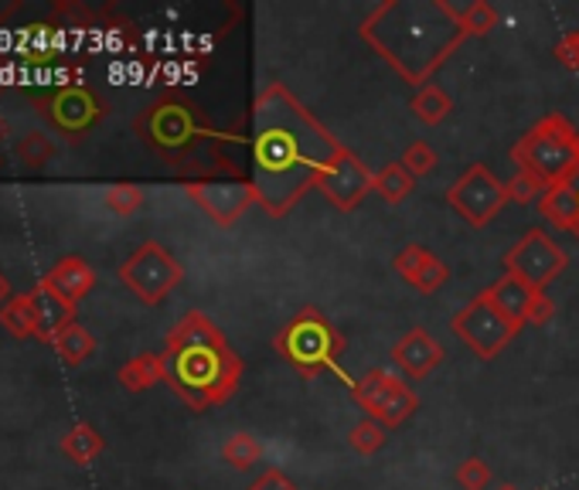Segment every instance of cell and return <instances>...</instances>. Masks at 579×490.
<instances>
[{
  "mask_svg": "<svg viewBox=\"0 0 579 490\" xmlns=\"http://www.w3.org/2000/svg\"><path fill=\"white\" fill-rule=\"evenodd\" d=\"M341 150L321 122L303 109L283 82L266 85L253 106L250 164L256 201L273 219H283L290 208L317 188L327 161Z\"/></svg>",
  "mask_w": 579,
  "mask_h": 490,
  "instance_id": "obj_1",
  "label": "cell"
},
{
  "mask_svg": "<svg viewBox=\"0 0 579 490\" xmlns=\"http://www.w3.org/2000/svg\"><path fill=\"white\" fill-rule=\"evenodd\" d=\"M464 8L450 0H385L364 14L358 35L409 85L422 89L443 61L467 42Z\"/></svg>",
  "mask_w": 579,
  "mask_h": 490,
  "instance_id": "obj_2",
  "label": "cell"
},
{
  "mask_svg": "<svg viewBox=\"0 0 579 490\" xmlns=\"http://www.w3.org/2000/svg\"><path fill=\"white\" fill-rule=\"evenodd\" d=\"M167 385L195 412L216 409L235 395L242 382V358L208 314L192 311L167 334Z\"/></svg>",
  "mask_w": 579,
  "mask_h": 490,
  "instance_id": "obj_3",
  "label": "cell"
},
{
  "mask_svg": "<svg viewBox=\"0 0 579 490\" xmlns=\"http://www.w3.org/2000/svg\"><path fill=\"white\" fill-rule=\"evenodd\" d=\"M511 164L539 177L545 188L572 184L579 177V130L559 113L545 116L511 147Z\"/></svg>",
  "mask_w": 579,
  "mask_h": 490,
  "instance_id": "obj_4",
  "label": "cell"
},
{
  "mask_svg": "<svg viewBox=\"0 0 579 490\" xmlns=\"http://www.w3.org/2000/svg\"><path fill=\"white\" fill-rule=\"evenodd\" d=\"M273 348H277L300 375L331 372V375L345 378V372H341L345 337L317 311V306H303V311L277 337H273Z\"/></svg>",
  "mask_w": 579,
  "mask_h": 490,
  "instance_id": "obj_5",
  "label": "cell"
},
{
  "mask_svg": "<svg viewBox=\"0 0 579 490\" xmlns=\"http://www.w3.org/2000/svg\"><path fill=\"white\" fill-rule=\"evenodd\" d=\"M137 130H140V137L150 147L161 150L164 158H174V153L192 150L208 133L198 109L188 106V103H181V100H164L158 106H150L137 119Z\"/></svg>",
  "mask_w": 579,
  "mask_h": 490,
  "instance_id": "obj_6",
  "label": "cell"
},
{
  "mask_svg": "<svg viewBox=\"0 0 579 490\" xmlns=\"http://www.w3.org/2000/svg\"><path fill=\"white\" fill-rule=\"evenodd\" d=\"M566 266H569L566 249L556 238H548V232L542 229H529L505 253V272L532 287L535 293H545L548 283L559 280V272H566Z\"/></svg>",
  "mask_w": 579,
  "mask_h": 490,
  "instance_id": "obj_7",
  "label": "cell"
},
{
  "mask_svg": "<svg viewBox=\"0 0 579 490\" xmlns=\"http://www.w3.org/2000/svg\"><path fill=\"white\" fill-rule=\"evenodd\" d=\"M508 201H511L508 184L487 171V164H471L447 188V205L461 214L471 229H484Z\"/></svg>",
  "mask_w": 579,
  "mask_h": 490,
  "instance_id": "obj_8",
  "label": "cell"
},
{
  "mask_svg": "<svg viewBox=\"0 0 579 490\" xmlns=\"http://www.w3.org/2000/svg\"><path fill=\"white\" fill-rule=\"evenodd\" d=\"M119 280L130 287L143 303L158 306L181 280H185V266H181L161 242H143L140 249L119 266Z\"/></svg>",
  "mask_w": 579,
  "mask_h": 490,
  "instance_id": "obj_9",
  "label": "cell"
},
{
  "mask_svg": "<svg viewBox=\"0 0 579 490\" xmlns=\"http://www.w3.org/2000/svg\"><path fill=\"white\" fill-rule=\"evenodd\" d=\"M450 330L461 337V345L471 348V354H477L480 361L498 358L511 345V337L518 334V327L508 317H501L495 306L484 300V293H477L464 311L453 314Z\"/></svg>",
  "mask_w": 579,
  "mask_h": 490,
  "instance_id": "obj_10",
  "label": "cell"
},
{
  "mask_svg": "<svg viewBox=\"0 0 579 490\" xmlns=\"http://www.w3.org/2000/svg\"><path fill=\"white\" fill-rule=\"evenodd\" d=\"M185 191L219 229H232L250 211V205H256V188L250 177H195L185 180Z\"/></svg>",
  "mask_w": 579,
  "mask_h": 490,
  "instance_id": "obj_11",
  "label": "cell"
},
{
  "mask_svg": "<svg viewBox=\"0 0 579 490\" xmlns=\"http://www.w3.org/2000/svg\"><path fill=\"white\" fill-rule=\"evenodd\" d=\"M372 184H375V174L358 161V153L341 147L321 171L317 191L338 211H355L364 198L372 195Z\"/></svg>",
  "mask_w": 579,
  "mask_h": 490,
  "instance_id": "obj_12",
  "label": "cell"
},
{
  "mask_svg": "<svg viewBox=\"0 0 579 490\" xmlns=\"http://www.w3.org/2000/svg\"><path fill=\"white\" fill-rule=\"evenodd\" d=\"M38 113L51 119L55 130L79 137L85 130H93L106 109L85 85H58L51 96L38 100Z\"/></svg>",
  "mask_w": 579,
  "mask_h": 490,
  "instance_id": "obj_13",
  "label": "cell"
},
{
  "mask_svg": "<svg viewBox=\"0 0 579 490\" xmlns=\"http://www.w3.org/2000/svg\"><path fill=\"white\" fill-rule=\"evenodd\" d=\"M392 361H395V368H399L406 378L419 382V378H426L443 361V348L433 341L426 327H413L409 334H403L399 341H395Z\"/></svg>",
  "mask_w": 579,
  "mask_h": 490,
  "instance_id": "obj_14",
  "label": "cell"
},
{
  "mask_svg": "<svg viewBox=\"0 0 579 490\" xmlns=\"http://www.w3.org/2000/svg\"><path fill=\"white\" fill-rule=\"evenodd\" d=\"M484 300L491 303L501 317H508L514 327H522L525 317H529V306H532V300H535V290L505 272L501 280H495L491 287L484 290Z\"/></svg>",
  "mask_w": 579,
  "mask_h": 490,
  "instance_id": "obj_15",
  "label": "cell"
},
{
  "mask_svg": "<svg viewBox=\"0 0 579 490\" xmlns=\"http://www.w3.org/2000/svg\"><path fill=\"white\" fill-rule=\"evenodd\" d=\"M27 296H32V303H35L42 341H51V337L62 330V327L76 324V303H69L66 296H58L45 280H42L32 293H27Z\"/></svg>",
  "mask_w": 579,
  "mask_h": 490,
  "instance_id": "obj_16",
  "label": "cell"
},
{
  "mask_svg": "<svg viewBox=\"0 0 579 490\" xmlns=\"http://www.w3.org/2000/svg\"><path fill=\"white\" fill-rule=\"evenodd\" d=\"M45 283H48L58 296H66L69 303H76V300H82L89 290H93L96 272H93V266H89L85 259L66 256V259H58V262L51 266V272L45 276Z\"/></svg>",
  "mask_w": 579,
  "mask_h": 490,
  "instance_id": "obj_17",
  "label": "cell"
},
{
  "mask_svg": "<svg viewBox=\"0 0 579 490\" xmlns=\"http://www.w3.org/2000/svg\"><path fill=\"white\" fill-rule=\"evenodd\" d=\"M539 214H542V219H548V225H553V229L572 235L576 225H579V198H576L572 184H556V188H548L539 198Z\"/></svg>",
  "mask_w": 579,
  "mask_h": 490,
  "instance_id": "obj_18",
  "label": "cell"
},
{
  "mask_svg": "<svg viewBox=\"0 0 579 490\" xmlns=\"http://www.w3.org/2000/svg\"><path fill=\"white\" fill-rule=\"evenodd\" d=\"M167 382V354H137L119 368V385L127 392H147Z\"/></svg>",
  "mask_w": 579,
  "mask_h": 490,
  "instance_id": "obj_19",
  "label": "cell"
},
{
  "mask_svg": "<svg viewBox=\"0 0 579 490\" xmlns=\"http://www.w3.org/2000/svg\"><path fill=\"white\" fill-rule=\"evenodd\" d=\"M413 113L419 122H426V127H437V122H443L450 113H453V100L450 92L437 82H426L422 89H416L413 96Z\"/></svg>",
  "mask_w": 579,
  "mask_h": 490,
  "instance_id": "obj_20",
  "label": "cell"
},
{
  "mask_svg": "<svg viewBox=\"0 0 579 490\" xmlns=\"http://www.w3.org/2000/svg\"><path fill=\"white\" fill-rule=\"evenodd\" d=\"M58 354H62V361L69 364V368H76V364H82L89 354L96 351V337L89 334L82 324H69V327H62L58 330L51 341H48Z\"/></svg>",
  "mask_w": 579,
  "mask_h": 490,
  "instance_id": "obj_21",
  "label": "cell"
},
{
  "mask_svg": "<svg viewBox=\"0 0 579 490\" xmlns=\"http://www.w3.org/2000/svg\"><path fill=\"white\" fill-rule=\"evenodd\" d=\"M416 188V177L403 167V161H395V164H385L379 174H375V184H372V191L385 201V205H403Z\"/></svg>",
  "mask_w": 579,
  "mask_h": 490,
  "instance_id": "obj_22",
  "label": "cell"
},
{
  "mask_svg": "<svg viewBox=\"0 0 579 490\" xmlns=\"http://www.w3.org/2000/svg\"><path fill=\"white\" fill-rule=\"evenodd\" d=\"M0 324H4L18 341H24V337H42L38 330V314H35V303L32 296H14L8 300L4 306H0Z\"/></svg>",
  "mask_w": 579,
  "mask_h": 490,
  "instance_id": "obj_23",
  "label": "cell"
},
{
  "mask_svg": "<svg viewBox=\"0 0 579 490\" xmlns=\"http://www.w3.org/2000/svg\"><path fill=\"white\" fill-rule=\"evenodd\" d=\"M62 453L72 459V464H93V459L103 453V436L96 433L89 422H79L76 429H69V436L62 440Z\"/></svg>",
  "mask_w": 579,
  "mask_h": 490,
  "instance_id": "obj_24",
  "label": "cell"
},
{
  "mask_svg": "<svg viewBox=\"0 0 579 490\" xmlns=\"http://www.w3.org/2000/svg\"><path fill=\"white\" fill-rule=\"evenodd\" d=\"M222 456L232 470H253L256 464H263V443L250 433H232L222 446Z\"/></svg>",
  "mask_w": 579,
  "mask_h": 490,
  "instance_id": "obj_25",
  "label": "cell"
},
{
  "mask_svg": "<svg viewBox=\"0 0 579 490\" xmlns=\"http://www.w3.org/2000/svg\"><path fill=\"white\" fill-rule=\"evenodd\" d=\"M348 446L358 453V456H375L382 446H385V425L375 422V419H361L351 425L348 433Z\"/></svg>",
  "mask_w": 579,
  "mask_h": 490,
  "instance_id": "obj_26",
  "label": "cell"
},
{
  "mask_svg": "<svg viewBox=\"0 0 579 490\" xmlns=\"http://www.w3.org/2000/svg\"><path fill=\"white\" fill-rule=\"evenodd\" d=\"M55 158V143L45 137V133H27L21 143H18V161L24 164V167H42V164H48Z\"/></svg>",
  "mask_w": 579,
  "mask_h": 490,
  "instance_id": "obj_27",
  "label": "cell"
},
{
  "mask_svg": "<svg viewBox=\"0 0 579 490\" xmlns=\"http://www.w3.org/2000/svg\"><path fill=\"white\" fill-rule=\"evenodd\" d=\"M461 24L467 31V38H480V35H487V31L498 24V11L487 4V0H474V4L464 8Z\"/></svg>",
  "mask_w": 579,
  "mask_h": 490,
  "instance_id": "obj_28",
  "label": "cell"
},
{
  "mask_svg": "<svg viewBox=\"0 0 579 490\" xmlns=\"http://www.w3.org/2000/svg\"><path fill=\"white\" fill-rule=\"evenodd\" d=\"M453 477H456V487L461 490H487V483H491V470H487L480 456L461 459V467H456Z\"/></svg>",
  "mask_w": 579,
  "mask_h": 490,
  "instance_id": "obj_29",
  "label": "cell"
},
{
  "mask_svg": "<svg viewBox=\"0 0 579 490\" xmlns=\"http://www.w3.org/2000/svg\"><path fill=\"white\" fill-rule=\"evenodd\" d=\"M403 167L413 174V177H426V174H433L437 167V150L430 143H422V140H413L403 153Z\"/></svg>",
  "mask_w": 579,
  "mask_h": 490,
  "instance_id": "obj_30",
  "label": "cell"
},
{
  "mask_svg": "<svg viewBox=\"0 0 579 490\" xmlns=\"http://www.w3.org/2000/svg\"><path fill=\"white\" fill-rule=\"evenodd\" d=\"M140 205H143V191L137 188V184H113V188L106 191V208L116 214H134Z\"/></svg>",
  "mask_w": 579,
  "mask_h": 490,
  "instance_id": "obj_31",
  "label": "cell"
},
{
  "mask_svg": "<svg viewBox=\"0 0 579 490\" xmlns=\"http://www.w3.org/2000/svg\"><path fill=\"white\" fill-rule=\"evenodd\" d=\"M508 184V198L511 201H518V205H529V201H539L548 188L539 180V177H532V174H525V171H518L511 180H505Z\"/></svg>",
  "mask_w": 579,
  "mask_h": 490,
  "instance_id": "obj_32",
  "label": "cell"
},
{
  "mask_svg": "<svg viewBox=\"0 0 579 490\" xmlns=\"http://www.w3.org/2000/svg\"><path fill=\"white\" fill-rule=\"evenodd\" d=\"M447 280H450V266L430 253V259H426V266H422V269H419V276H416L413 290H419V293H437Z\"/></svg>",
  "mask_w": 579,
  "mask_h": 490,
  "instance_id": "obj_33",
  "label": "cell"
},
{
  "mask_svg": "<svg viewBox=\"0 0 579 490\" xmlns=\"http://www.w3.org/2000/svg\"><path fill=\"white\" fill-rule=\"evenodd\" d=\"M426 259H430V253H426L422 245H406V249L392 259V266H395V272H399L403 280L413 287V283H416V276H419V269L426 266Z\"/></svg>",
  "mask_w": 579,
  "mask_h": 490,
  "instance_id": "obj_34",
  "label": "cell"
},
{
  "mask_svg": "<svg viewBox=\"0 0 579 490\" xmlns=\"http://www.w3.org/2000/svg\"><path fill=\"white\" fill-rule=\"evenodd\" d=\"M556 58L563 61L566 69L579 72V27H576V31H566V35L556 42Z\"/></svg>",
  "mask_w": 579,
  "mask_h": 490,
  "instance_id": "obj_35",
  "label": "cell"
},
{
  "mask_svg": "<svg viewBox=\"0 0 579 490\" xmlns=\"http://www.w3.org/2000/svg\"><path fill=\"white\" fill-rule=\"evenodd\" d=\"M250 490H300L283 470H277V467H269L266 474H259L253 483H250Z\"/></svg>",
  "mask_w": 579,
  "mask_h": 490,
  "instance_id": "obj_36",
  "label": "cell"
},
{
  "mask_svg": "<svg viewBox=\"0 0 579 490\" xmlns=\"http://www.w3.org/2000/svg\"><path fill=\"white\" fill-rule=\"evenodd\" d=\"M553 317H556V303L548 300V293H535V300H532V306H529V317H525V324L542 327V324H548Z\"/></svg>",
  "mask_w": 579,
  "mask_h": 490,
  "instance_id": "obj_37",
  "label": "cell"
},
{
  "mask_svg": "<svg viewBox=\"0 0 579 490\" xmlns=\"http://www.w3.org/2000/svg\"><path fill=\"white\" fill-rule=\"evenodd\" d=\"M11 300V283H8V276L0 272V306H4Z\"/></svg>",
  "mask_w": 579,
  "mask_h": 490,
  "instance_id": "obj_38",
  "label": "cell"
},
{
  "mask_svg": "<svg viewBox=\"0 0 579 490\" xmlns=\"http://www.w3.org/2000/svg\"><path fill=\"white\" fill-rule=\"evenodd\" d=\"M572 188H576V198H579V177H576V180H572ZM572 235H576V238H579V225H576V232H572Z\"/></svg>",
  "mask_w": 579,
  "mask_h": 490,
  "instance_id": "obj_39",
  "label": "cell"
},
{
  "mask_svg": "<svg viewBox=\"0 0 579 490\" xmlns=\"http://www.w3.org/2000/svg\"><path fill=\"white\" fill-rule=\"evenodd\" d=\"M495 490H518L514 483H501V487H495Z\"/></svg>",
  "mask_w": 579,
  "mask_h": 490,
  "instance_id": "obj_40",
  "label": "cell"
},
{
  "mask_svg": "<svg viewBox=\"0 0 579 490\" xmlns=\"http://www.w3.org/2000/svg\"><path fill=\"white\" fill-rule=\"evenodd\" d=\"M4 167H8V164H4V158H0V171H4Z\"/></svg>",
  "mask_w": 579,
  "mask_h": 490,
  "instance_id": "obj_41",
  "label": "cell"
}]
</instances>
